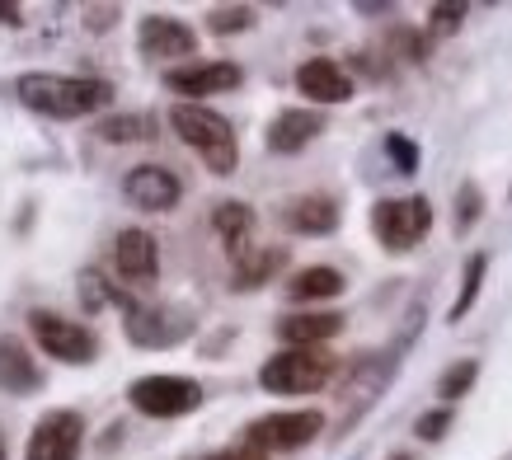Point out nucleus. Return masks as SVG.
Returning <instances> with one entry per match:
<instances>
[{
    "label": "nucleus",
    "instance_id": "f03ea898",
    "mask_svg": "<svg viewBox=\"0 0 512 460\" xmlns=\"http://www.w3.org/2000/svg\"><path fill=\"white\" fill-rule=\"evenodd\" d=\"M170 127H174V137L207 165V174H217V179H231L235 174L240 141H235V127L226 113H217V108H207V104H174Z\"/></svg>",
    "mask_w": 512,
    "mask_h": 460
},
{
    "label": "nucleus",
    "instance_id": "2f4dec72",
    "mask_svg": "<svg viewBox=\"0 0 512 460\" xmlns=\"http://www.w3.org/2000/svg\"><path fill=\"white\" fill-rule=\"evenodd\" d=\"M80 19H85V29L90 33H109L113 19H123V10H118V5H85Z\"/></svg>",
    "mask_w": 512,
    "mask_h": 460
},
{
    "label": "nucleus",
    "instance_id": "c9c22d12",
    "mask_svg": "<svg viewBox=\"0 0 512 460\" xmlns=\"http://www.w3.org/2000/svg\"><path fill=\"white\" fill-rule=\"evenodd\" d=\"M0 460H10V446H5V432H0Z\"/></svg>",
    "mask_w": 512,
    "mask_h": 460
},
{
    "label": "nucleus",
    "instance_id": "39448f33",
    "mask_svg": "<svg viewBox=\"0 0 512 460\" xmlns=\"http://www.w3.org/2000/svg\"><path fill=\"white\" fill-rule=\"evenodd\" d=\"M202 390L193 376H174V371H156V376H137L127 385V404L137 409L141 418H156V423H174V418H188L202 409Z\"/></svg>",
    "mask_w": 512,
    "mask_h": 460
},
{
    "label": "nucleus",
    "instance_id": "9d476101",
    "mask_svg": "<svg viewBox=\"0 0 512 460\" xmlns=\"http://www.w3.org/2000/svg\"><path fill=\"white\" fill-rule=\"evenodd\" d=\"M123 198L137 207V212H174L179 202H184V184H179V174L170 165H132L123 174Z\"/></svg>",
    "mask_w": 512,
    "mask_h": 460
},
{
    "label": "nucleus",
    "instance_id": "a211bd4d",
    "mask_svg": "<svg viewBox=\"0 0 512 460\" xmlns=\"http://www.w3.org/2000/svg\"><path fill=\"white\" fill-rule=\"evenodd\" d=\"M273 329H278L282 348H325L343 329V315L339 310H296V315H282Z\"/></svg>",
    "mask_w": 512,
    "mask_h": 460
},
{
    "label": "nucleus",
    "instance_id": "f8f14e48",
    "mask_svg": "<svg viewBox=\"0 0 512 460\" xmlns=\"http://www.w3.org/2000/svg\"><path fill=\"white\" fill-rule=\"evenodd\" d=\"M245 71L235 62H184L165 71V90L179 94L184 104H198V99H212V94L240 90Z\"/></svg>",
    "mask_w": 512,
    "mask_h": 460
},
{
    "label": "nucleus",
    "instance_id": "423d86ee",
    "mask_svg": "<svg viewBox=\"0 0 512 460\" xmlns=\"http://www.w3.org/2000/svg\"><path fill=\"white\" fill-rule=\"evenodd\" d=\"M433 230V202L414 193V198H381L372 207V235L381 240L386 254H409L419 249Z\"/></svg>",
    "mask_w": 512,
    "mask_h": 460
},
{
    "label": "nucleus",
    "instance_id": "412c9836",
    "mask_svg": "<svg viewBox=\"0 0 512 460\" xmlns=\"http://www.w3.org/2000/svg\"><path fill=\"white\" fill-rule=\"evenodd\" d=\"M282 268H287V249H278V245H254L245 259L231 263V287H235V292H259V287H268V282H273Z\"/></svg>",
    "mask_w": 512,
    "mask_h": 460
},
{
    "label": "nucleus",
    "instance_id": "7ed1b4c3",
    "mask_svg": "<svg viewBox=\"0 0 512 460\" xmlns=\"http://www.w3.org/2000/svg\"><path fill=\"white\" fill-rule=\"evenodd\" d=\"M339 357L329 348H278L259 367V390L268 395H315L339 376Z\"/></svg>",
    "mask_w": 512,
    "mask_h": 460
},
{
    "label": "nucleus",
    "instance_id": "72a5a7b5",
    "mask_svg": "<svg viewBox=\"0 0 512 460\" xmlns=\"http://www.w3.org/2000/svg\"><path fill=\"white\" fill-rule=\"evenodd\" d=\"M0 29H24V10L15 0H0Z\"/></svg>",
    "mask_w": 512,
    "mask_h": 460
},
{
    "label": "nucleus",
    "instance_id": "ddd939ff",
    "mask_svg": "<svg viewBox=\"0 0 512 460\" xmlns=\"http://www.w3.org/2000/svg\"><path fill=\"white\" fill-rule=\"evenodd\" d=\"M109 263L113 273L123 277V282H132V287H151L160 277V245L151 230L141 226H127L113 235V249H109Z\"/></svg>",
    "mask_w": 512,
    "mask_h": 460
},
{
    "label": "nucleus",
    "instance_id": "f704fd0d",
    "mask_svg": "<svg viewBox=\"0 0 512 460\" xmlns=\"http://www.w3.org/2000/svg\"><path fill=\"white\" fill-rule=\"evenodd\" d=\"M357 15L362 19H390L395 15V5H386V0H381V5H376V0H362V5H357Z\"/></svg>",
    "mask_w": 512,
    "mask_h": 460
},
{
    "label": "nucleus",
    "instance_id": "a878e982",
    "mask_svg": "<svg viewBox=\"0 0 512 460\" xmlns=\"http://www.w3.org/2000/svg\"><path fill=\"white\" fill-rule=\"evenodd\" d=\"M254 24H259V10H254V5H212V10H207V33H217V38L249 33Z\"/></svg>",
    "mask_w": 512,
    "mask_h": 460
},
{
    "label": "nucleus",
    "instance_id": "6ab92c4d",
    "mask_svg": "<svg viewBox=\"0 0 512 460\" xmlns=\"http://www.w3.org/2000/svg\"><path fill=\"white\" fill-rule=\"evenodd\" d=\"M254 226H259V216H254L249 202L231 198V202H217V207H212V230H217V240L231 263L245 259L249 249H254Z\"/></svg>",
    "mask_w": 512,
    "mask_h": 460
},
{
    "label": "nucleus",
    "instance_id": "5701e85b",
    "mask_svg": "<svg viewBox=\"0 0 512 460\" xmlns=\"http://www.w3.org/2000/svg\"><path fill=\"white\" fill-rule=\"evenodd\" d=\"M484 277H489V254L475 249L466 259V268H461V287H456V301L447 306V324H461L470 310H475V301H480V292H484Z\"/></svg>",
    "mask_w": 512,
    "mask_h": 460
},
{
    "label": "nucleus",
    "instance_id": "9b49d317",
    "mask_svg": "<svg viewBox=\"0 0 512 460\" xmlns=\"http://www.w3.org/2000/svg\"><path fill=\"white\" fill-rule=\"evenodd\" d=\"M137 52L146 62H184V57H198V29L174 15H146L137 24Z\"/></svg>",
    "mask_w": 512,
    "mask_h": 460
},
{
    "label": "nucleus",
    "instance_id": "4c0bfd02",
    "mask_svg": "<svg viewBox=\"0 0 512 460\" xmlns=\"http://www.w3.org/2000/svg\"><path fill=\"white\" fill-rule=\"evenodd\" d=\"M193 460H217V451H212V456H193Z\"/></svg>",
    "mask_w": 512,
    "mask_h": 460
},
{
    "label": "nucleus",
    "instance_id": "0eeeda50",
    "mask_svg": "<svg viewBox=\"0 0 512 460\" xmlns=\"http://www.w3.org/2000/svg\"><path fill=\"white\" fill-rule=\"evenodd\" d=\"M193 315L184 306H165V301H146V306H132L123 315V334L132 348H146V353H165V348H179L193 338Z\"/></svg>",
    "mask_w": 512,
    "mask_h": 460
},
{
    "label": "nucleus",
    "instance_id": "dca6fc26",
    "mask_svg": "<svg viewBox=\"0 0 512 460\" xmlns=\"http://www.w3.org/2000/svg\"><path fill=\"white\" fill-rule=\"evenodd\" d=\"M43 385H47V376H43V367H38V357H33L29 343L15 334H0V390L15 399H29V395H38Z\"/></svg>",
    "mask_w": 512,
    "mask_h": 460
},
{
    "label": "nucleus",
    "instance_id": "20e7f679",
    "mask_svg": "<svg viewBox=\"0 0 512 460\" xmlns=\"http://www.w3.org/2000/svg\"><path fill=\"white\" fill-rule=\"evenodd\" d=\"M29 338L38 343V353L62 362V367H94L99 362V334L62 310H29Z\"/></svg>",
    "mask_w": 512,
    "mask_h": 460
},
{
    "label": "nucleus",
    "instance_id": "4be33fe9",
    "mask_svg": "<svg viewBox=\"0 0 512 460\" xmlns=\"http://www.w3.org/2000/svg\"><path fill=\"white\" fill-rule=\"evenodd\" d=\"M160 118L156 113H104L94 123V137L104 146H141V141H156Z\"/></svg>",
    "mask_w": 512,
    "mask_h": 460
},
{
    "label": "nucleus",
    "instance_id": "1a4fd4ad",
    "mask_svg": "<svg viewBox=\"0 0 512 460\" xmlns=\"http://www.w3.org/2000/svg\"><path fill=\"white\" fill-rule=\"evenodd\" d=\"M85 451V414L80 409H47L29 432L24 460H80Z\"/></svg>",
    "mask_w": 512,
    "mask_h": 460
},
{
    "label": "nucleus",
    "instance_id": "6e6552de",
    "mask_svg": "<svg viewBox=\"0 0 512 460\" xmlns=\"http://www.w3.org/2000/svg\"><path fill=\"white\" fill-rule=\"evenodd\" d=\"M320 432H325V414L320 409H278V414L254 418L245 428V437L264 446L268 456H287V451L311 446Z\"/></svg>",
    "mask_w": 512,
    "mask_h": 460
},
{
    "label": "nucleus",
    "instance_id": "7c9ffc66",
    "mask_svg": "<svg viewBox=\"0 0 512 460\" xmlns=\"http://www.w3.org/2000/svg\"><path fill=\"white\" fill-rule=\"evenodd\" d=\"M451 418H456V409L437 404V409H428V414L414 418V437H419V442H442V437L451 432Z\"/></svg>",
    "mask_w": 512,
    "mask_h": 460
},
{
    "label": "nucleus",
    "instance_id": "473e14b6",
    "mask_svg": "<svg viewBox=\"0 0 512 460\" xmlns=\"http://www.w3.org/2000/svg\"><path fill=\"white\" fill-rule=\"evenodd\" d=\"M217 460H273L259 442H249V437H240V442H231L226 451H217Z\"/></svg>",
    "mask_w": 512,
    "mask_h": 460
},
{
    "label": "nucleus",
    "instance_id": "aec40b11",
    "mask_svg": "<svg viewBox=\"0 0 512 460\" xmlns=\"http://www.w3.org/2000/svg\"><path fill=\"white\" fill-rule=\"evenodd\" d=\"M343 287H348V277L339 273V268H329V263H311V268H301V273L287 277V301L292 306H306L315 310L320 301H334V296H343Z\"/></svg>",
    "mask_w": 512,
    "mask_h": 460
},
{
    "label": "nucleus",
    "instance_id": "c756f323",
    "mask_svg": "<svg viewBox=\"0 0 512 460\" xmlns=\"http://www.w3.org/2000/svg\"><path fill=\"white\" fill-rule=\"evenodd\" d=\"M466 5H456V0H442V5H433L428 10V38H451V33H461V24H466Z\"/></svg>",
    "mask_w": 512,
    "mask_h": 460
},
{
    "label": "nucleus",
    "instance_id": "4468645a",
    "mask_svg": "<svg viewBox=\"0 0 512 460\" xmlns=\"http://www.w3.org/2000/svg\"><path fill=\"white\" fill-rule=\"evenodd\" d=\"M292 85L301 99H311V104H320V108L348 104V99H353V76H348L334 57H306V62L296 66Z\"/></svg>",
    "mask_w": 512,
    "mask_h": 460
},
{
    "label": "nucleus",
    "instance_id": "f257e3e1",
    "mask_svg": "<svg viewBox=\"0 0 512 460\" xmlns=\"http://www.w3.org/2000/svg\"><path fill=\"white\" fill-rule=\"evenodd\" d=\"M19 104L29 113H43L52 123H76V118H94L118 99L113 80L104 76H52V71H24L15 80Z\"/></svg>",
    "mask_w": 512,
    "mask_h": 460
},
{
    "label": "nucleus",
    "instance_id": "e433bc0d",
    "mask_svg": "<svg viewBox=\"0 0 512 460\" xmlns=\"http://www.w3.org/2000/svg\"><path fill=\"white\" fill-rule=\"evenodd\" d=\"M386 460H414V456H409V451H395V456H386Z\"/></svg>",
    "mask_w": 512,
    "mask_h": 460
},
{
    "label": "nucleus",
    "instance_id": "c85d7f7f",
    "mask_svg": "<svg viewBox=\"0 0 512 460\" xmlns=\"http://www.w3.org/2000/svg\"><path fill=\"white\" fill-rule=\"evenodd\" d=\"M381 151H386V160L395 165V174H419V146H414V137H404V132H386V141H381Z\"/></svg>",
    "mask_w": 512,
    "mask_h": 460
},
{
    "label": "nucleus",
    "instance_id": "2eb2a0df",
    "mask_svg": "<svg viewBox=\"0 0 512 460\" xmlns=\"http://www.w3.org/2000/svg\"><path fill=\"white\" fill-rule=\"evenodd\" d=\"M325 127L329 123L320 108H282V113H273V123H268L264 146L273 155H301Z\"/></svg>",
    "mask_w": 512,
    "mask_h": 460
},
{
    "label": "nucleus",
    "instance_id": "393cba45",
    "mask_svg": "<svg viewBox=\"0 0 512 460\" xmlns=\"http://www.w3.org/2000/svg\"><path fill=\"white\" fill-rule=\"evenodd\" d=\"M475 381H480V362H475V357H461V362H451V367L437 376V399H442L447 409H456V399H466L470 390H475Z\"/></svg>",
    "mask_w": 512,
    "mask_h": 460
},
{
    "label": "nucleus",
    "instance_id": "f3484780",
    "mask_svg": "<svg viewBox=\"0 0 512 460\" xmlns=\"http://www.w3.org/2000/svg\"><path fill=\"white\" fill-rule=\"evenodd\" d=\"M339 221H343V212L329 193H301V198L282 202V226L292 230V235H306V240H325V235H334Z\"/></svg>",
    "mask_w": 512,
    "mask_h": 460
},
{
    "label": "nucleus",
    "instance_id": "bb28decb",
    "mask_svg": "<svg viewBox=\"0 0 512 460\" xmlns=\"http://www.w3.org/2000/svg\"><path fill=\"white\" fill-rule=\"evenodd\" d=\"M484 216V188L475 184V179H466V184L456 188V207H451V230L456 235H470V230L480 226Z\"/></svg>",
    "mask_w": 512,
    "mask_h": 460
},
{
    "label": "nucleus",
    "instance_id": "b1692460",
    "mask_svg": "<svg viewBox=\"0 0 512 460\" xmlns=\"http://www.w3.org/2000/svg\"><path fill=\"white\" fill-rule=\"evenodd\" d=\"M76 287H80V301H85V310H90V315H94V310H109V306H118L127 315V310L137 306L123 287H113L109 277H104V268H85Z\"/></svg>",
    "mask_w": 512,
    "mask_h": 460
},
{
    "label": "nucleus",
    "instance_id": "cd10ccee",
    "mask_svg": "<svg viewBox=\"0 0 512 460\" xmlns=\"http://www.w3.org/2000/svg\"><path fill=\"white\" fill-rule=\"evenodd\" d=\"M386 52L390 57H400V62H409V66H423L428 62V52H433V38L419 33V29H409V24H395V29H390Z\"/></svg>",
    "mask_w": 512,
    "mask_h": 460
}]
</instances>
